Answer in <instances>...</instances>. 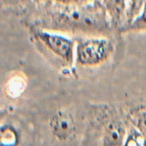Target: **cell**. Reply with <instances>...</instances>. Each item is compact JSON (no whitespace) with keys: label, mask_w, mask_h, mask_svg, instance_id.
Instances as JSON below:
<instances>
[{"label":"cell","mask_w":146,"mask_h":146,"mask_svg":"<svg viewBox=\"0 0 146 146\" xmlns=\"http://www.w3.org/2000/svg\"><path fill=\"white\" fill-rule=\"evenodd\" d=\"M78 5L67 6L66 10L54 13L52 20L53 27L64 31L90 34H103L110 29L112 24L101 2Z\"/></svg>","instance_id":"obj_1"},{"label":"cell","mask_w":146,"mask_h":146,"mask_svg":"<svg viewBox=\"0 0 146 146\" xmlns=\"http://www.w3.org/2000/svg\"><path fill=\"white\" fill-rule=\"evenodd\" d=\"M113 52L114 45L108 38H81L76 42L75 63L82 67H96L108 62Z\"/></svg>","instance_id":"obj_2"},{"label":"cell","mask_w":146,"mask_h":146,"mask_svg":"<svg viewBox=\"0 0 146 146\" xmlns=\"http://www.w3.org/2000/svg\"><path fill=\"white\" fill-rule=\"evenodd\" d=\"M35 39L54 56L68 64L75 63L76 41L72 39L51 31L39 30Z\"/></svg>","instance_id":"obj_3"},{"label":"cell","mask_w":146,"mask_h":146,"mask_svg":"<svg viewBox=\"0 0 146 146\" xmlns=\"http://www.w3.org/2000/svg\"><path fill=\"white\" fill-rule=\"evenodd\" d=\"M101 3L113 26L120 23L126 13L127 0H101Z\"/></svg>","instance_id":"obj_4"},{"label":"cell","mask_w":146,"mask_h":146,"mask_svg":"<svg viewBox=\"0 0 146 146\" xmlns=\"http://www.w3.org/2000/svg\"><path fill=\"white\" fill-rule=\"evenodd\" d=\"M51 126L56 136L60 138H65L73 132L75 125L74 121L70 115L60 113L52 118Z\"/></svg>","instance_id":"obj_5"},{"label":"cell","mask_w":146,"mask_h":146,"mask_svg":"<svg viewBox=\"0 0 146 146\" xmlns=\"http://www.w3.org/2000/svg\"><path fill=\"white\" fill-rule=\"evenodd\" d=\"M124 129L118 122L109 124L107 128L105 141L108 146H119L123 140Z\"/></svg>","instance_id":"obj_6"},{"label":"cell","mask_w":146,"mask_h":146,"mask_svg":"<svg viewBox=\"0 0 146 146\" xmlns=\"http://www.w3.org/2000/svg\"><path fill=\"white\" fill-rule=\"evenodd\" d=\"M144 3L145 0H127L125 17L127 19L128 24H130L137 17Z\"/></svg>","instance_id":"obj_7"},{"label":"cell","mask_w":146,"mask_h":146,"mask_svg":"<svg viewBox=\"0 0 146 146\" xmlns=\"http://www.w3.org/2000/svg\"><path fill=\"white\" fill-rule=\"evenodd\" d=\"M129 29L131 30L146 29V2L144 3L137 17L129 24Z\"/></svg>","instance_id":"obj_8"},{"label":"cell","mask_w":146,"mask_h":146,"mask_svg":"<svg viewBox=\"0 0 146 146\" xmlns=\"http://www.w3.org/2000/svg\"><path fill=\"white\" fill-rule=\"evenodd\" d=\"M138 127L143 136L146 137V113H143L138 119Z\"/></svg>","instance_id":"obj_9"},{"label":"cell","mask_w":146,"mask_h":146,"mask_svg":"<svg viewBox=\"0 0 146 146\" xmlns=\"http://www.w3.org/2000/svg\"><path fill=\"white\" fill-rule=\"evenodd\" d=\"M54 1L64 6H72L80 5L83 0H54Z\"/></svg>","instance_id":"obj_10"},{"label":"cell","mask_w":146,"mask_h":146,"mask_svg":"<svg viewBox=\"0 0 146 146\" xmlns=\"http://www.w3.org/2000/svg\"><path fill=\"white\" fill-rule=\"evenodd\" d=\"M2 1V5H12L15 2H17V0H1Z\"/></svg>","instance_id":"obj_11"},{"label":"cell","mask_w":146,"mask_h":146,"mask_svg":"<svg viewBox=\"0 0 146 146\" xmlns=\"http://www.w3.org/2000/svg\"><path fill=\"white\" fill-rule=\"evenodd\" d=\"M84 1V0H83ZM85 1H93V0H85Z\"/></svg>","instance_id":"obj_12"},{"label":"cell","mask_w":146,"mask_h":146,"mask_svg":"<svg viewBox=\"0 0 146 146\" xmlns=\"http://www.w3.org/2000/svg\"><path fill=\"white\" fill-rule=\"evenodd\" d=\"M145 2H146V0H145Z\"/></svg>","instance_id":"obj_13"}]
</instances>
